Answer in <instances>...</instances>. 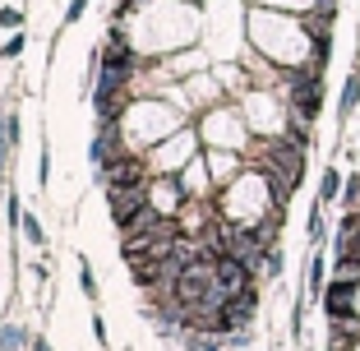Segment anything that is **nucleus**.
Here are the masks:
<instances>
[{"label": "nucleus", "instance_id": "obj_1", "mask_svg": "<svg viewBox=\"0 0 360 351\" xmlns=\"http://www.w3.org/2000/svg\"><path fill=\"white\" fill-rule=\"evenodd\" d=\"M286 107L291 116H300L305 125H314L319 111H323V70H291L286 75Z\"/></svg>", "mask_w": 360, "mask_h": 351}, {"label": "nucleus", "instance_id": "obj_2", "mask_svg": "<svg viewBox=\"0 0 360 351\" xmlns=\"http://www.w3.org/2000/svg\"><path fill=\"white\" fill-rule=\"evenodd\" d=\"M153 185V181H148ZM148 185H125V190H106V213H111V226L116 231H125L129 222H134L143 208H153L148 199Z\"/></svg>", "mask_w": 360, "mask_h": 351}, {"label": "nucleus", "instance_id": "obj_3", "mask_svg": "<svg viewBox=\"0 0 360 351\" xmlns=\"http://www.w3.org/2000/svg\"><path fill=\"white\" fill-rule=\"evenodd\" d=\"M356 296H360V282L356 277H328L323 287V314L328 319H356Z\"/></svg>", "mask_w": 360, "mask_h": 351}, {"label": "nucleus", "instance_id": "obj_4", "mask_svg": "<svg viewBox=\"0 0 360 351\" xmlns=\"http://www.w3.org/2000/svg\"><path fill=\"white\" fill-rule=\"evenodd\" d=\"M125 129L120 125H97V134H93V143H88V162H93L97 171H106L111 162H120L125 158Z\"/></svg>", "mask_w": 360, "mask_h": 351}, {"label": "nucleus", "instance_id": "obj_5", "mask_svg": "<svg viewBox=\"0 0 360 351\" xmlns=\"http://www.w3.org/2000/svg\"><path fill=\"white\" fill-rule=\"evenodd\" d=\"M255 268L245 264V259H236V255H222L217 259V291H226V300L236 296V291H245V287H255Z\"/></svg>", "mask_w": 360, "mask_h": 351}, {"label": "nucleus", "instance_id": "obj_6", "mask_svg": "<svg viewBox=\"0 0 360 351\" xmlns=\"http://www.w3.org/2000/svg\"><path fill=\"white\" fill-rule=\"evenodd\" d=\"M14 143H19V111H14V102H5L0 107V171H10Z\"/></svg>", "mask_w": 360, "mask_h": 351}, {"label": "nucleus", "instance_id": "obj_7", "mask_svg": "<svg viewBox=\"0 0 360 351\" xmlns=\"http://www.w3.org/2000/svg\"><path fill=\"white\" fill-rule=\"evenodd\" d=\"M356 102H360V65L347 75V88H342V102H338V116L347 120L351 111H356Z\"/></svg>", "mask_w": 360, "mask_h": 351}, {"label": "nucleus", "instance_id": "obj_8", "mask_svg": "<svg viewBox=\"0 0 360 351\" xmlns=\"http://www.w3.org/2000/svg\"><path fill=\"white\" fill-rule=\"evenodd\" d=\"M342 185H347V181H342V171L328 167V171H323V181H319V203H338L342 199Z\"/></svg>", "mask_w": 360, "mask_h": 351}, {"label": "nucleus", "instance_id": "obj_9", "mask_svg": "<svg viewBox=\"0 0 360 351\" xmlns=\"http://www.w3.org/2000/svg\"><path fill=\"white\" fill-rule=\"evenodd\" d=\"M236 158H226V153H212V181L217 185H226V181H236Z\"/></svg>", "mask_w": 360, "mask_h": 351}, {"label": "nucleus", "instance_id": "obj_10", "mask_svg": "<svg viewBox=\"0 0 360 351\" xmlns=\"http://www.w3.org/2000/svg\"><path fill=\"white\" fill-rule=\"evenodd\" d=\"M323 287H328V268H323V255L309 259V296H323Z\"/></svg>", "mask_w": 360, "mask_h": 351}, {"label": "nucleus", "instance_id": "obj_11", "mask_svg": "<svg viewBox=\"0 0 360 351\" xmlns=\"http://www.w3.org/2000/svg\"><path fill=\"white\" fill-rule=\"evenodd\" d=\"M333 250H338V259H351V264L360 268V231L356 236H338V241H333Z\"/></svg>", "mask_w": 360, "mask_h": 351}, {"label": "nucleus", "instance_id": "obj_12", "mask_svg": "<svg viewBox=\"0 0 360 351\" xmlns=\"http://www.w3.org/2000/svg\"><path fill=\"white\" fill-rule=\"evenodd\" d=\"M23 23H28V14L19 5H0V28L5 32H23Z\"/></svg>", "mask_w": 360, "mask_h": 351}, {"label": "nucleus", "instance_id": "obj_13", "mask_svg": "<svg viewBox=\"0 0 360 351\" xmlns=\"http://www.w3.org/2000/svg\"><path fill=\"white\" fill-rule=\"evenodd\" d=\"M23 342H28V333H23L19 324H5V328H0V351H19Z\"/></svg>", "mask_w": 360, "mask_h": 351}, {"label": "nucleus", "instance_id": "obj_14", "mask_svg": "<svg viewBox=\"0 0 360 351\" xmlns=\"http://www.w3.org/2000/svg\"><path fill=\"white\" fill-rule=\"evenodd\" d=\"M79 287H84L88 300H97V277H93V264H88L84 255H79Z\"/></svg>", "mask_w": 360, "mask_h": 351}, {"label": "nucleus", "instance_id": "obj_15", "mask_svg": "<svg viewBox=\"0 0 360 351\" xmlns=\"http://www.w3.org/2000/svg\"><path fill=\"white\" fill-rule=\"evenodd\" d=\"M19 231L28 236V245H37V250H42V245H46V231H42V222H37V217H32V213H23V226H19Z\"/></svg>", "mask_w": 360, "mask_h": 351}, {"label": "nucleus", "instance_id": "obj_16", "mask_svg": "<svg viewBox=\"0 0 360 351\" xmlns=\"http://www.w3.org/2000/svg\"><path fill=\"white\" fill-rule=\"evenodd\" d=\"M23 46H28V37H23V32H10V37H5V46H0V60H19Z\"/></svg>", "mask_w": 360, "mask_h": 351}, {"label": "nucleus", "instance_id": "obj_17", "mask_svg": "<svg viewBox=\"0 0 360 351\" xmlns=\"http://www.w3.org/2000/svg\"><path fill=\"white\" fill-rule=\"evenodd\" d=\"M5 226H10V231H14V226H23V208H19V194H5Z\"/></svg>", "mask_w": 360, "mask_h": 351}, {"label": "nucleus", "instance_id": "obj_18", "mask_svg": "<svg viewBox=\"0 0 360 351\" xmlns=\"http://www.w3.org/2000/svg\"><path fill=\"white\" fill-rule=\"evenodd\" d=\"M46 181H51V143L42 139V153H37V185L46 190Z\"/></svg>", "mask_w": 360, "mask_h": 351}, {"label": "nucleus", "instance_id": "obj_19", "mask_svg": "<svg viewBox=\"0 0 360 351\" xmlns=\"http://www.w3.org/2000/svg\"><path fill=\"white\" fill-rule=\"evenodd\" d=\"M342 203H347V208H360V176H351V181L342 185Z\"/></svg>", "mask_w": 360, "mask_h": 351}, {"label": "nucleus", "instance_id": "obj_20", "mask_svg": "<svg viewBox=\"0 0 360 351\" xmlns=\"http://www.w3.org/2000/svg\"><path fill=\"white\" fill-rule=\"evenodd\" d=\"M84 10H88V0H70V5H65V28L84 19Z\"/></svg>", "mask_w": 360, "mask_h": 351}, {"label": "nucleus", "instance_id": "obj_21", "mask_svg": "<svg viewBox=\"0 0 360 351\" xmlns=\"http://www.w3.org/2000/svg\"><path fill=\"white\" fill-rule=\"evenodd\" d=\"M264 273H268V277H277V273H282V250H277V245L268 250V259H264Z\"/></svg>", "mask_w": 360, "mask_h": 351}, {"label": "nucleus", "instance_id": "obj_22", "mask_svg": "<svg viewBox=\"0 0 360 351\" xmlns=\"http://www.w3.org/2000/svg\"><path fill=\"white\" fill-rule=\"evenodd\" d=\"M28 347H32V351H51V347H46V338H32Z\"/></svg>", "mask_w": 360, "mask_h": 351}]
</instances>
